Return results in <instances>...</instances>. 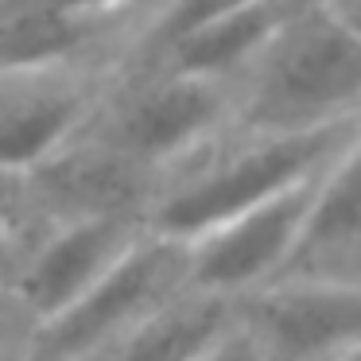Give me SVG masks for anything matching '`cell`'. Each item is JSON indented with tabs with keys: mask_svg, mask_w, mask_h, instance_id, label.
Here are the masks:
<instances>
[{
	"mask_svg": "<svg viewBox=\"0 0 361 361\" xmlns=\"http://www.w3.org/2000/svg\"><path fill=\"white\" fill-rule=\"evenodd\" d=\"M264 361H322L361 345V280L280 276L229 299Z\"/></svg>",
	"mask_w": 361,
	"mask_h": 361,
	"instance_id": "52a82bcc",
	"label": "cell"
},
{
	"mask_svg": "<svg viewBox=\"0 0 361 361\" xmlns=\"http://www.w3.org/2000/svg\"><path fill=\"white\" fill-rule=\"evenodd\" d=\"M183 291H190L187 245L144 229L133 249L74 303L24 330L16 361H74L102 342L128 334Z\"/></svg>",
	"mask_w": 361,
	"mask_h": 361,
	"instance_id": "5b68a950",
	"label": "cell"
},
{
	"mask_svg": "<svg viewBox=\"0 0 361 361\" xmlns=\"http://www.w3.org/2000/svg\"><path fill=\"white\" fill-rule=\"evenodd\" d=\"M35 214V195L27 175L0 171V245L12 241L27 218Z\"/></svg>",
	"mask_w": 361,
	"mask_h": 361,
	"instance_id": "8fae6325",
	"label": "cell"
},
{
	"mask_svg": "<svg viewBox=\"0 0 361 361\" xmlns=\"http://www.w3.org/2000/svg\"><path fill=\"white\" fill-rule=\"evenodd\" d=\"M226 128H233L229 82L125 63L86 136L152 190L171 167L198 156Z\"/></svg>",
	"mask_w": 361,
	"mask_h": 361,
	"instance_id": "3957f363",
	"label": "cell"
},
{
	"mask_svg": "<svg viewBox=\"0 0 361 361\" xmlns=\"http://www.w3.org/2000/svg\"><path fill=\"white\" fill-rule=\"evenodd\" d=\"M121 63H0V171L27 175L59 159L102 109Z\"/></svg>",
	"mask_w": 361,
	"mask_h": 361,
	"instance_id": "8992f818",
	"label": "cell"
},
{
	"mask_svg": "<svg viewBox=\"0 0 361 361\" xmlns=\"http://www.w3.org/2000/svg\"><path fill=\"white\" fill-rule=\"evenodd\" d=\"M144 229L140 210H35L12 241L0 245V288L35 326L102 280Z\"/></svg>",
	"mask_w": 361,
	"mask_h": 361,
	"instance_id": "277c9868",
	"label": "cell"
},
{
	"mask_svg": "<svg viewBox=\"0 0 361 361\" xmlns=\"http://www.w3.org/2000/svg\"><path fill=\"white\" fill-rule=\"evenodd\" d=\"M24 314L16 311V303L8 299V291L0 288V361H16L20 345H24Z\"/></svg>",
	"mask_w": 361,
	"mask_h": 361,
	"instance_id": "4fadbf2b",
	"label": "cell"
},
{
	"mask_svg": "<svg viewBox=\"0 0 361 361\" xmlns=\"http://www.w3.org/2000/svg\"><path fill=\"white\" fill-rule=\"evenodd\" d=\"M361 144V117L322 128H226L198 156L171 167L144 198V226L187 245L218 221L311 179L314 171Z\"/></svg>",
	"mask_w": 361,
	"mask_h": 361,
	"instance_id": "6da1fadb",
	"label": "cell"
},
{
	"mask_svg": "<svg viewBox=\"0 0 361 361\" xmlns=\"http://www.w3.org/2000/svg\"><path fill=\"white\" fill-rule=\"evenodd\" d=\"M322 361H361V345H353V350H342V353H334V357H322Z\"/></svg>",
	"mask_w": 361,
	"mask_h": 361,
	"instance_id": "5bb4252c",
	"label": "cell"
},
{
	"mask_svg": "<svg viewBox=\"0 0 361 361\" xmlns=\"http://www.w3.org/2000/svg\"><path fill=\"white\" fill-rule=\"evenodd\" d=\"M361 144L345 148L322 171L299 237L283 268L272 276H314V280H361Z\"/></svg>",
	"mask_w": 361,
	"mask_h": 361,
	"instance_id": "9c48e42d",
	"label": "cell"
},
{
	"mask_svg": "<svg viewBox=\"0 0 361 361\" xmlns=\"http://www.w3.org/2000/svg\"><path fill=\"white\" fill-rule=\"evenodd\" d=\"M233 128L361 117V0H303L233 82Z\"/></svg>",
	"mask_w": 361,
	"mask_h": 361,
	"instance_id": "7a4b0ae2",
	"label": "cell"
},
{
	"mask_svg": "<svg viewBox=\"0 0 361 361\" xmlns=\"http://www.w3.org/2000/svg\"><path fill=\"white\" fill-rule=\"evenodd\" d=\"M322 171H314L311 179L291 183L288 190H280V195L218 221L214 229H206L195 241H187L190 291H202L210 299H226L229 303V299H237L245 291L272 280L283 268V260H288L291 245H295L303 214L311 206V195L319 187Z\"/></svg>",
	"mask_w": 361,
	"mask_h": 361,
	"instance_id": "ba28073f",
	"label": "cell"
},
{
	"mask_svg": "<svg viewBox=\"0 0 361 361\" xmlns=\"http://www.w3.org/2000/svg\"><path fill=\"white\" fill-rule=\"evenodd\" d=\"M187 361H264V353H260V345L245 334V326L233 319V311H229L226 326H221L206 345H198Z\"/></svg>",
	"mask_w": 361,
	"mask_h": 361,
	"instance_id": "7c38bea8",
	"label": "cell"
},
{
	"mask_svg": "<svg viewBox=\"0 0 361 361\" xmlns=\"http://www.w3.org/2000/svg\"><path fill=\"white\" fill-rule=\"evenodd\" d=\"M229 322V303L202 291H183L167 307L133 326L128 334L102 342L74 361H187Z\"/></svg>",
	"mask_w": 361,
	"mask_h": 361,
	"instance_id": "30bf717a",
	"label": "cell"
}]
</instances>
